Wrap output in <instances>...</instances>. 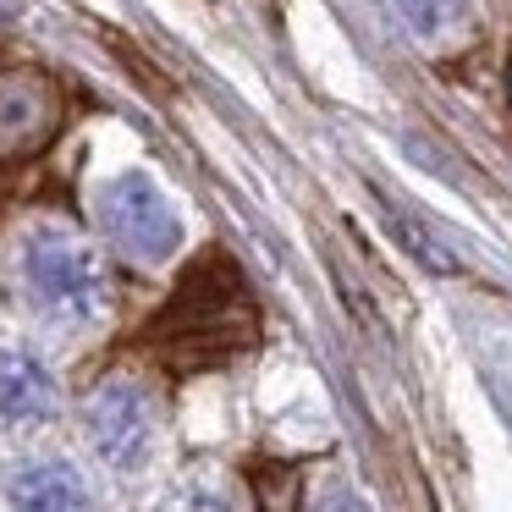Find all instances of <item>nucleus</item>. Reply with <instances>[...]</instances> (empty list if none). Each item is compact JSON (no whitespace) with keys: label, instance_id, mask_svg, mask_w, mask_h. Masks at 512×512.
Returning <instances> with one entry per match:
<instances>
[{"label":"nucleus","instance_id":"obj_1","mask_svg":"<svg viewBox=\"0 0 512 512\" xmlns=\"http://www.w3.org/2000/svg\"><path fill=\"white\" fill-rule=\"evenodd\" d=\"M160 364L171 369H204L254 347V298L226 254H204L177 281L171 303L144 331Z\"/></svg>","mask_w":512,"mask_h":512},{"label":"nucleus","instance_id":"obj_2","mask_svg":"<svg viewBox=\"0 0 512 512\" xmlns=\"http://www.w3.org/2000/svg\"><path fill=\"white\" fill-rule=\"evenodd\" d=\"M23 270H28V292L56 320H94L111 298V276H105L100 254L72 232H39L28 243Z\"/></svg>","mask_w":512,"mask_h":512},{"label":"nucleus","instance_id":"obj_3","mask_svg":"<svg viewBox=\"0 0 512 512\" xmlns=\"http://www.w3.org/2000/svg\"><path fill=\"white\" fill-rule=\"evenodd\" d=\"M67 127V94L45 67L0 72V166L39 160Z\"/></svg>","mask_w":512,"mask_h":512},{"label":"nucleus","instance_id":"obj_4","mask_svg":"<svg viewBox=\"0 0 512 512\" xmlns=\"http://www.w3.org/2000/svg\"><path fill=\"white\" fill-rule=\"evenodd\" d=\"M100 221H105V232H111V243L122 248L133 265H160V259L177 254V237H182L177 210H171L166 193L149 177H138V171L116 177L111 188L100 193Z\"/></svg>","mask_w":512,"mask_h":512},{"label":"nucleus","instance_id":"obj_5","mask_svg":"<svg viewBox=\"0 0 512 512\" xmlns=\"http://www.w3.org/2000/svg\"><path fill=\"white\" fill-rule=\"evenodd\" d=\"M149 430H155V413H149V397L127 380H111L89 397V435L100 446V457L111 468H133L144 463L149 452Z\"/></svg>","mask_w":512,"mask_h":512},{"label":"nucleus","instance_id":"obj_6","mask_svg":"<svg viewBox=\"0 0 512 512\" xmlns=\"http://www.w3.org/2000/svg\"><path fill=\"white\" fill-rule=\"evenodd\" d=\"M56 413V380L39 358L28 353H0V419H50Z\"/></svg>","mask_w":512,"mask_h":512},{"label":"nucleus","instance_id":"obj_7","mask_svg":"<svg viewBox=\"0 0 512 512\" xmlns=\"http://www.w3.org/2000/svg\"><path fill=\"white\" fill-rule=\"evenodd\" d=\"M413 39H430L435 50H457L468 34V0H397Z\"/></svg>","mask_w":512,"mask_h":512},{"label":"nucleus","instance_id":"obj_8","mask_svg":"<svg viewBox=\"0 0 512 512\" xmlns=\"http://www.w3.org/2000/svg\"><path fill=\"white\" fill-rule=\"evenodd\" d=\"M12 501L17 507H45V512H61V507H83V485L72 468L61 463H39V468H23L12 485Z\"/></svg>","mask_w":512,"mask_h":512},{"label":"nucleus","instance_id":"obj_9","mask_svg":"<svg viewBox=\"0 0 512 512\" xmlns=\"http://www.w3.org/2000/svg\"><path fill=\"white\" fill-rule=\"evenodd\" d=\"M507 94H512V67H507Z\"/></svg>","mask_w":512,"mask_h":512}]
</instances>
